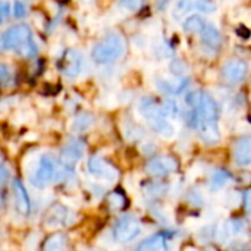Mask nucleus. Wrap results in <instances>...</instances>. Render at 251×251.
Here are the masks:
<instances>
[{"label":"nucleus","instance_id":"nucleus-15","mask_svg":"<svg viewBox=\"0 0 251 251\" xmlns=\"http://www.w3.org/2000/svg\"><path fill=\"white\" fill-rule=\"evenodd\" d=\"M13 194H15V206H16L18 213L28 215L31 210V201H29V197L24 184L18 179L13 181Z\"/></svg>","mask_w":251,"mask_h":251},{"label":"nucleus","instance_id":"nucleus-29","mask_svg":"<svg viewBox=\"0 0 251 251\" xmlns=\"http://www.w3.org/2000/svg\"><path fill=\"white\" fill-rule=\"evenodd\" d=\"M163 109H165V112H166L168 115H174V116H175V115L178 113V104H176L174 100H168V101L165 103V107H163Z\"/></svg>","mask_w":251,"mask_h":251},{"label":"nucleus","instance_id":"nucleus-25","mask_svg":"<svg viewBox=\"0 0 251 251\" xmlns=\"http://www.w3.org/2000/svg\"><path fill=\"white\" fill-rule=\"evenodd\" d=\"M18 53L24 57H34L37 53H38V47H37V43L31 38L28 40L26 43H24L19 49H18Z\"/></svg>","mask_w":251,"mask_h":251},{"label":"nucleus","instance_id":"nucleus-19","mask_svg":"<svg viewBox=\"0 0 251 251\" xmlns=\"http://www.w3.org/2000/svg\"><path fill=\"white\" fill-rule=\"evenodd\" d=\"M206 22L200 15H190L182 22V29L188 34H201L206 28Z\"/></svg>","mask_w":251,"mask_h":251},{"label":"nucleus","instance_id":"nucleus-28","mask_svg":"<svg viewBox=\"0 0 251 251\" xmlns=\"http://www.w3.org/2000/svg\"><path fill=\"white\" fill-rule=\"evenodd\" d=\"M13 15L16 18H24L26 15V6L22 1H15L13 3Z\"/></svg>","mask_w":251,"mask_h":251},{"label":"nucleus","instance_id":"nucleus-18","mask_svg":"<svg viewBox=\"0 0 251 251\" xmlns=\"http://www.w3.org/2000/svg\"><path fill=\"white\" fill-rule=\"evenodd\" d=\"M43 251H68V237L62 232L51 234L43 243Z\"/></svg>","mask_w":251,"mask_h":251},{"label":"nucleus","instance_id":"nucleus-13","mask_svg":"<svg viewBox=\"0 0 251 251\" xmlns=\"http://www.w3.org/2000/svg\"><path fill=\"white\" fill-rule=\"evenodd\" d=\"M234 160L238 166L251 165V135L240 138L234 144Z\"/></svg>","mask_w":251,"mask_h":251},{"label":"nucleus","instance_id":"nucleus-9","mask_svg":"<svg viewBox=\"0 0 251 251\" xmlns=\"http://www.w3.org/2000/svg\"><path fill=\"white\" fill-rule=\"evenodd\" d=\"M178 168H179V162L172 156H157L150 159L146 165V171L151 176H157V178L168 176L175 171H178Z\"/></svg>","mask_w":251,"mask_h":251},{"label":"nucleus","instance_id":"nucleus-24","mask_svg":"<svg viewBox=\"0 0 251 251\" xmlns=\"http://www.w3.org/2000/svg\"><path fill=\"white\" fill-rule=\"evenodd\" d=\"M229 181H231V175H229L226 171L219 169V171H216V172L213 174V176H212V187L218 190V188L225 187Z\"/></svg>","mask_w":251,"mask_h":251},{"label":"nucleus","instance_id":"nucleus-10","mask_svg":"<svg viewBox=\"0 0 251 251\" xmlns=\"http://www.w3.org/2000/svg\"><path fill=\"white\" fill-rule=\"evenodd\" d=\"M249 72H250V66L243 59H231L222 66V75L231 84L243 82L249 76Z\"/></svg>","mask_w":251,"mask_h":251},{"label":"nucleus","instance_id":"nucleus-32","mask_svg":"<svg viewBox=\"0 0 251 251\" xmlns=\"http://www.w3.org/2000/svg\"><path fill=\"white\" fill-rule=\"evenodd\" d=\"M243 199H244V209H246V212L251 215V190H247L244 193Z\"/></svg>","mask_w":251,"mask_h":251},{"label":"nucleus","instance_id":"nucleus-33","mask_svg":"<svg viewBox=\"0 0 251 251\" xmlns=\"http://www.w3.org/2000/svg\"><path fill=\"white\" fill-rule=\"evenodd\" d=\"M0 172H1V185H6V182H7V178H9V172H7V168H6L4 162L1 163Z\"/></svg>","mask_w":251,"mask_h":251},{"label":"nucleus","instance_id":"nucleus-17","mask_svg":"<svg viewBox=\"0 0 251 251\" xmlns=\"http://www.w3.org/2000/svg\"><path fill=\"white\" fill-rule=\"evenodd\" d=\"M168 250V240L162 234H156L144 240L138 247L137 251H166Z\"/></svg>","mask_w":251,"mask_h":251},{"label":"nucleus","instance_id":"nucleus-21","mask_svg":"<svg viewBox=\"0 0 251 251\" xmlns=\"http://www.w3.org/2000/svg\"><path fill=\"white\" fill-rule=\"evenodd\" d=\"M187 85V81H181L179 84H175V82H171L168 79H157V87L163 91V93H168V94H179Z\"/></svg>","mask_w":251,"mask_h":251},{"label":"nucleus","instance_id":"nucleus-30","mask_svg":"<svg viewBox=\"0 0 251 251\" xmlns=\"http://www.w3.org/2000/svg\"><path fill=\"white\" fill-rule=\"evenodd\" d=\"M9 76H10V71H9V68H7L4 63H1V65H0V78H1V84H3V87L7 84Z\"/></svg>","mask_w":251,"mask_h":251},{"label":"nucleus","instance_id":"nucleus-3","mask_svg":"<svg viewBox=\"0 0 251 251\" xmlns=\"http://www.w3.org/2000/svg\"><path fill=\"white\" fill-rule=\"evenodd\" d=\"M188 106L194 110V121H218L219 104L206 91H193L187 96Z\"/></svg>","mask_w":251,"mask_h":251},{"label":"nucleus","instance_id":"nucleus-6","mask_svg":"<svg viewBox=\"0 0 251 251\" xmlns=\"http://www.w3.org/2000/svg\"><path fill=\"white\" fill-rule=\"evenodd\" d=\"M31 29L25 24H18L7 28L1 34V50L7 51L12 49H19L24 43L31 40Z\"/></svg>","mask_w":251,"mask_h":251},{"label":"nucleus","instance_id":"nucleus-1","mask_svg":"<svg viewBox=\"0 0 251 251\" xmlns=\"http://www.w3.org/2000/svg\"><path fill=\"white\" fill-rule=\"evenodd\" d=\"M138 110L154 132H157L165 138H172L175 135V126L168 121L166 118L168 113L153 99L150 97L141 99L138 104Z\"/></svg>","mask_w":251,"mask_h":251},{"label":"nucleus","instance_id":"nucleus-26","mask_svg":"<svg viewBox=\"0 0 251 251\" xmlns=\"http://www.w3.org/2000/svg\"><path fill=\"white\" fill-rule=\"evenodd\" d=\"M196 9L203 13H215L218 10V3L215 0H196Z\"/></svg>","mask_w":251,"mask_h":251},{"label":"nucleus","instance_id":"nucleus-7","mask_svg":"<svg viewBox=\"0 0 251 251\" xmlns=\"http://www.w3.org/2000/svg\"><path fill=\"white\" fill-rule=\"evenodd\" d=\"M57 66H59V69L62 71V74L65 76L75 78L82 72L84 56L81 54V51H78L75 49H69L60 56V60L57 62Z\"/></svg>","mask_w":251,"mask_h":251},{"label":"nucleus","instance_id":"nucleus-16","mask_svg":"<svg viewBox=\"0 0 251 251\" xmlns=\"http://www.w3.org/2000/svg\"><path fill=\"white\" fill-rule=\"evenodd\" d=\"M201 41H203L204 47H207L209 50H218L221 47V44H222L221 31L215 25L207 24L206 28L201 32Z\"/></svg>","mask_w":251,"mask_h":251},{"label":"nucleus","instance_id":"nucleus-8","mask_svg":"<svg viewBox=\"0 0 251 251\" xmlns=\"http://www.w3.org/2000/svg\"><path fill=\"white\" fill-rule=\"evenodd\" d=\"M87 169L88 172L99 178V179H104V181H109V182H115L118 178H119V172L118 169L109 163L107 160H104L103 157L100 156H93L88 159L87 162Z\"/></svg>","mask_w":251,"mask_h":251},{"label":"nucleus","instance_id":"nucleus-4","mask_svg":"<svg viewBox=\"0 0 251 251\" xmlns=\"http://www.w3.org/2000/svg\"><path fill=\"white\" fill-rule=\"evenodd\" d=\"M141 234V224L137 218L131 215L121 216L113 228V237L116 241L126 244L134 241L138 235Z\"/></svg>","mask_w":251,"mask_h":251},{"label":"nucleus","instance_id":"nucleus-2","mask_svg":"<svg viewBox=\"0 0 251 251\" xmlns=\"http://www.w3.org/2000/svg\"><path fill=\"white\" fill-rule=\"evenodd\" d=\"M125 50H126L125 38L119 32H113L94 44L91 50V56L94 62L100 65H109L119 60L125 54Z\"/></svg>","mask_w":251,"mask_h":251},{"label":"nucleus","instance_id":"nucleus-12","mask_svg":"<svg viewBox=\"0 0 251 251\" xmlns=\"http://www.w3.org/2000/svg\"><path fill=\"white\" fill-rule=\"evenodd\" d=\"M71 218H72V213L60 204H53L46 212V224H49L51 226L71 225L72 224Z\"/></svg>","mask_w":251,"mask_h":251},{"label":"nucleus","instance_id":"nucleus-34","mask_svg":"<svg viewBox=\"0 0 251 251\" xmlns=\"http://www.w3.org/2000/svg\"><path fill=\"white\" fill-rule=\"evenodd\" d=\"M237 32H238V35H241L243 38H249V37H250V29H249L247 26H244V25L238 26Z\"/></svg>","mask_w":251,"mask_h":251},{"label":"nucleus","instance_id":"nucleus-23","mask_svg":"<svg viewBox=\"0 0 251 251\" xmlns=\"http://www.w3.org/2000/svg\"><path fill=\"white\" fill-rule=\"evenodd\" d=\"M193 7H196V1L194 0H175V6H174V18L179 19L182 18L187 12H190Z\"/></svg>","mask_w":251,"mask_h":251},{"label":"nucleus","instance_id":"nucleus-31","mask_svg":"<svg viewBox=\"0 0 251 251\" xmlns=\"http://www.w3.org/2000/svg\"><path fill=\"white\" fill-rule=\"evenodd\" d=\"M0 10H1V21H6L9 13H10V10H12V7H10V4L6 0H3L1 4H0Z\"/></svg>","mask_w":251,"mask_h":251},{"label":"nucleus","instance_id":"nucleus-14","mask_svg":"<svg viewBox=\"0 0 251 251\" xmlns=\"http://www.w3.org/2000/svg\"><path fill=\"white\" fill-rule=\"evenodd\" d=\"M85 147L84 143L79 140H72L71 143H68L63 150H62V159L66 165H75L76 162H79L84 156Z\"/></svg>","mask_w":251,"mask_h":251},{"label":"nucleus","instance_id":"nucleus-5","mask_svg":"<svg viewBox=\"0 0 251 251\" xmlns=\"http://www.w3.org/2000/svg\"><path fill=\"white\" fill-rule=\"evenodd\" d=\"M57 172H59V168H57L56 160L51 156H41L38 160L37 169L31 178V182L38 188H44L57 176Z\"/></svg>","mask_w":251,"mask_h":251},{"label":"nucleus","instance_id":"nucleus-20","mask_svg":"<svg viewBox=\"0 0 251 251\" xmlns=\"http://www.w3.org/2000/svg\"><path fill=\"white\" fill-rule=\"evenodd\" d=\"M94 124V116L90 113H81L78 115L74 122H72V129L75 132H84L87 129H90Z\"/></svg>","mask_w":251,"mask_h":251},{"label":"nucleus","instance_id":"nucleus-27","mask_svg":"<svg viewBox=\"0 0 251 251\" xmlns=\"http://www.w3.org/2000/svg\"><path fill=\"white\" fill-rule=\"evenodd\" d=\"M118 4L128 12H137L144 4V0H119Z\"/></svg>","mask_w":251,"mask_h":251},{"label":"nucleus","instance_id":"nucleus-22","mask_svg":"<svg viewBox=\"0 0 251 251\" xmlns=\"http://www.w3.org/2000/svg\"><path fill=\"white\" fill-rule=\"evenodd\" d=\"M106 203L112 210H121L126 206V199L121 191H112L107 194Z\"/></svg>","mask_w":251,"mask_h":251},{"label":"nucleus","instance_id":"nucleus-11","mask_svg":"<svg viewBox=\"0 0 251 251\" xmlns=\"http://www.w3.org/2000/svg\"><path fill=\"white\" fill-rule=\"evenodd\" d=\"M200 140L209 146H215L221 141V129L218 121H194Z\"/></svg>","mask_w":251,"mask_h":251}]
</instances>
